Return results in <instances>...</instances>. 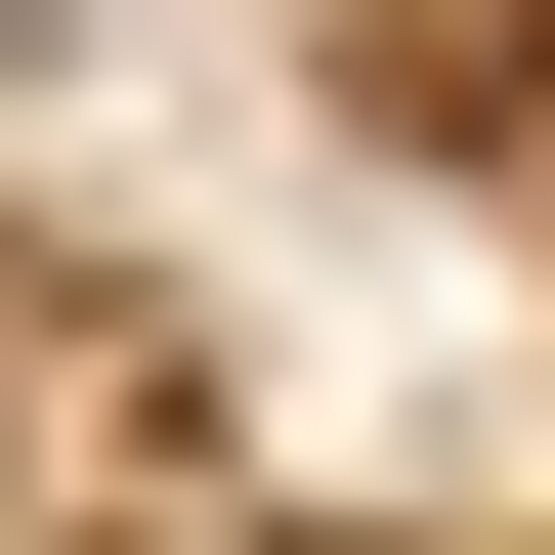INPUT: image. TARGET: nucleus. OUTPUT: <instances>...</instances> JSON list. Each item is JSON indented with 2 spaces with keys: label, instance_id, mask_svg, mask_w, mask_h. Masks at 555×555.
I'll use <instances>...</instances> for the list:
<instances>
[]
</instances>
